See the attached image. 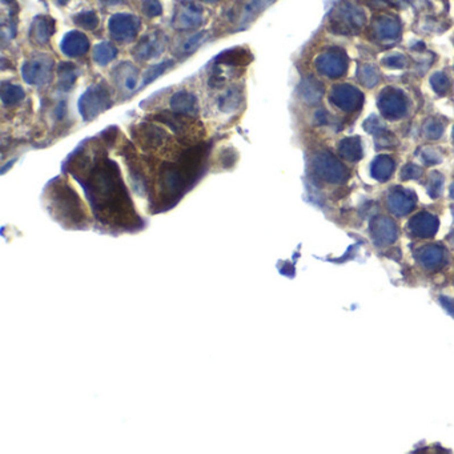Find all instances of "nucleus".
I'll list each match as a JSON object with an SVG mask.
<instances>
[{
  "mask_svg": "<svg viewBox=\"0 0 454 454\" xmlns=\"http://www.w3.org/2000/svg\"><path fill=\"white\" fill-rule=\"evenodd\" d=\"M78 76L79 71L76 66L71 63H62L58 68V88L60 91L68 92L75 86Z\"/></svg>",
  "mask_w": 454,
  "mask_h": 454,
  "instance_id": "22",
  "label": "nucleus"
},
{
  "mask_svg": "<svg viewBox=\"0 0 454 454\" xmlns=\"http://www.w3.org/2000/svg\"><path fill=\"white\" fill-rule=\"evenodd\" d=\"M204 36H205V34H203V32H200V34L195 35L193 38H191V39H189L188 42H187V43L184 44V47H183V48H184V51L185 52L195 51L196 48L199 47V44L201 43V42L204 40Z\"/></svg>",
  "mask_w": 454,
  "mask_h": 454,
  "instance_id": "41",
  "label": "nucleus"
},
{
  "mask_svg": "<svg viewBox=\"0 0 454 454\" xmlns=\"http://www.w3.org/2000/svg\"><path fill=\"white\" fill-rule=\"evenodd\" d=\"M449 241H450V243L454 245V229H453V232H451L450 235H449Z\"/></svg>",
  "mask_w": 454,
  "mask_h": 454,
  "instance_id": "45",
  "label": "nucleus"
},
{
  "mask_svg": "<svg viewBox=\"0 0 454 454\" xmlns=\"http://www.w3.org/2000/svg\"><path fill=\"white\" fill-rule=\"evenodd\" d=\"M358 80L361 82V84L365 87H368V88H372L378 83V71L376 70V67L374 66H362L358 70Z\"/></svg>",
  "mask_w": 454,
  "mask_h": 454,
  "instance_id": "29",
  "label": "nucleus"
},
{
  "mask_svg": "<svg viewBox=\"0 0 454 454\" xmlns=\"http://www.w3.org/2000/svg\"><path fill=\"white\" fill-rule=\"evenodd\" d=\"M439 304H441V305L446 309L447 313L451 314V316L454 317V301L453 300H450V298H447V297H442V296H441V297H439Z\"/></svg>",
  "mask_w": 454,
  "mask_h": 454,
  "instance_id": "42",
  "label": "nucleus"
},
{
  "mask_svg": "<svg viewBox=\"0 0 454 454\" xmlns=\"http://www.w3.org/2000/svg\"><path fill=\"white\" fill-rule=\"evenodd\" d=\"M332 103L342 111H354L360 108L364 100V95L354 87L349 84H341V86L333 87L332 94H330Z\"/></svg>",
  "mask_w": 454,
  "mask_h": 454,
  "instance_id": "8",
  "label": "nucleus"
},
{
  "mask_svg": "<svg viewBox=\"0 0 454 454\" xmlns=\"http://www.w3.org/2000/svg\"><path fill=\"white\" fill-rule=\"evenodd\" d=\"M338 152L349 161H357L362 157V147L360 137H346L338 145Z\"/></svg>",
  "mask_w": 454,
  "mask_h": 454,
  "instance_id": "25",
  "label": "nucleus"
},
{
  "mask_svg": "<svg viewBox=\"0 0 454 454\" xmlns=\"http://www.w3.org/2000/svg\"><path fill=\"white\" fill-rule=\"evenodd\" d=\"M415 257L418 259L419 264L423 268H435V266L445 264L447 255L445 249L437 247V245H426V247L419 248L415 252Z\"/></svg>",
  "mask_w": 454,
  "mask_h": 454,
  "instance_id": "16",
  "label": "nucleus"
},
{
  "mask_svg": "<svg viewBox=\"0 0 454 454\" xmlns=\"http://www.w3.org/2000/svg\"><path fill=\"white\" fill-rule=\"evenodd\" d=\"M203 2H207V3H216V2H219V0H203Z\"/></svg>",
  "mask_w": 454,
  "mask_h": 454,
  "instance_id": "47",
  "label": "nucleus"
},
{
  "mask_svg": "<svg viewBox=\"0 0 454 454\" xmlns=\"http://www.w3.org/2000/svg\"><path fill=\"white\" fill-rule=\"evenodd\" d=\"M374 31H376L377 36L382 40L395 39L399 34V23L394 18L381 16L374 23Z\"/></svg>",
  "mask_w": 454,
  "mask_h": 454,
  "instance_id": "21",
  "label": "nucleus"
},
{
  "mask_svg": "<svg viewBox=\"0 0 454 454\" xmlns=\"http://www.w3.org/2000/svg\"><path fill=\"white\" fill-rule=\"evenodd\" d=\"M324 92L325 90L322 83L317 79H314L313 76L304 78L298 86V96L308 106H314L321 102Z\"/></svg>",
  "mask_w": 454,
  "mask_h": 454,
  "instance_id": "13",
  "label": "nucleus"
},
{
  "mask_svg": "<svg viewBox=\"0 0 454 454\" xmlns=\"http://www.w3.org/2000/svg\"><path fill=\"white\" fill-rule=\"evenodd\" d=\"M26 94L24 90L18 84H11V83H4L2 87V94H0V99L3 102L4 106L12 107L19 104L22 100L24 99Z\"/></svg>",
  "mask_w": 454,
  "mask_h": 454,
  "instance_id": "26",
  "label": "nucleus"
},
{
  "mask_svg": "<svg viewBox=\"0 0 454 454\" xmlns=\"http://www.w3.org/2000/svg\"><path fill=\"white\" fill-rule=\"evenodd\" d=\"M104 4H108V6H114V4H122L124 3L126 0H102Z\"/></svg>",
  "mask_w": 454,
  "mask_h": 454,
  "instance_id": "44",
  "label": "nucleus"
},
{
  "mask_svg": "<svg viewBox=\"0 0 454 454\" xmlns=\"http://www.w3.org/2000/svg\"><path fill=\"white\" fill-rule=\"evenodd\" d=\"M378 108H380L381 114L384 115L386 119H395L402 118L406 114L407 102L403 94L397 88L388 87L385 88L378 96Z\"/></svg>",
  "mask_w": 454,
  "mask_h": 454,
  "instance_id": "5",
  "label": "nucleus"
},
{
  "mask_svg": "<svg viewBox=\"0 0 454 454\" xmlns=\"http://www.w3.org/2000/svg\"><path fill=\"white\" fill-rule=\"evenodd\" d=\"M200 23H201V10H199L196 6L185 7L175 19V24L183 30L197 27Z\"/></svg>",
  "mask_w": 454,
  "mask_h": 454,
  "instance_id": "24",
  "label": "nucleus"
},
{
  "mask_svg": "<svg viewBox=\"0 0 454 454\" xmlns=\"http://www.w3.org/2000/svg\"><path fill=\"white\" fill-rule=\"evenodd\" d=\"M384 64L390 68H403L406 66V59L403 58V55H393L385 58Z\"/></svg>",
  "mask_w": 454,
  "mask_h": 454,
  "instance_id": "39",
  "label": "nucleus"
},
{
  "mask_svg": "<svg viewBox=\"0 0 454 454\" xmlns=\"http://www.w3.org/2000/svg\"><path fill=\"white\" fill-rule=\"evenodd\" d=\"M114 100L106 83H96L88 87L86 92L80 96L78 103L79 112L86 122H92L94 119L106 112L112 107Z\"/></svg>",
  "mask_w": 454,
  "mask_h": 454,
  "instance_id": "2",
  "label": "nucleus"
},
{
  "mask_svg": "<svg viewBox=\"0 0 454 454\" xmlns=\"http://www.w3.org/2000/svg\"><path fill=\"white\" fill-rule=\"evenodd\" d=\"M370 235L377 245H389L397 240L398 229L393 220L378 216L370 221Z\"/></svg>",
  "mask_w": 454,
  "mask_h": 454,
  "instance_id": "9",
  "label": "nucleus"
},
{
  "mask_svg": "<svg viewBox=\"0 0 454 454\" xmlns=\"http://www.w3.org/2000/svg\"><path fill=\"white\" fill-rule=\"evenodd\" d=\"M443 132V126L439 122L434 120V119H429L425 126H423V133L426 135L427 139L435 140L438 139Z\"/></svg>",
  "mask_w": 454,
  "mask_h": 454,
  "instance_id": "32",
  "label": "nucleus"
},
{
  "mask_svg": "<svg viewBox=\"0 0 454 454\" xmlns=\"http://www.w3.org/2000/svg\"><path fill=\"white\" fill-rule=\"evenodd\" d=\"M442 185L443 177L438 172H431L430 176H429V188H427L430 197L437 199L442 192Z\"/></svg>",
  "mask_w": 454,
  "mask_h": 454,
  "instance_id": "31",
  "label": "nucleus"
},
{
  "mask_svg": "<svg viewBox=\"0 0 454 454\" xmlns=\"http://www.w3.org/2000/svg\"><path fill=\"white\" fill-rule=\"evenodd\" d=\"M114 78L118 84L124 88L126 91H135L137 86V78H139V71L133 64L122 63L116 70L112 72Z\"/></svg>",
  "mask_w": 454,
  "mask_h": 454,
  "instance_id": "17",
  "label": "nucleus"
},
{
  "mask_svg": "<svg viewBox=\"0 0 454 454\" xmlns=\"http://www.w3.org/2000/svg\"><path fill=\"white\" fill-rule=\"evenodd\" d=\"M430 84L435 94H438L439 96L446 95V92L450 88V82L443 72H435L430 78Z\"/></svg>",
  "mask_w": 454,
  "mask_h": 454,
  "instance_id": "30",
  "label": "nucleus"
},
{
  "mask_svg": "<svg viewBox=\"0 0 454 454\" xmlns=\"http://www.w3.org/2000/svg\"><path fill=\"white\" fill-rule=\"evenodd\" d=\"M314 64L320 74L332 79L342 76L348 68L346 56L341 50H329L325 54H321Z\"/></svg>",
  "mask_w": 454,
  "mask_h": 454,
  "instance_id": "6",
  "label": "nucleus"
},
{
  "mask_svg": "<svg viewBox=\"0 0 454 454\" xmlns=\"http://www.w3.org/2000/svg\"><path fill=\"white\" fill-rule=\"evenodd\" d=\"M364 128L366 132L373 133V135H378V133L386 131V128H385L384 124H382V123H381L380 120L374 116V115H372L370 118L365 120Z\"/></svg>",
  "mask_w": 454,
  "mask_h": 454,
  "instance_id": "35",
  "label": "nucleus"
},
{
  "mask_svg": "<svg viewBox=\"0 0 454 454\" xmlns=\"http://www.w3.org/2000/svg\"><path fill=\"white\" fill-rule=\"evenodd\" d=\"M84 191L92 216L110 232H137L145 221L137 213L130 189L116 161L100 147L83 143L63 164Z\"/></svg>",
  "mask_w": 454,
  "mask_h": 454,
  "instance_id": "1",
  "label": "nucleus"
},
{
  "mask_svg": "<svg viewBox=\"0 0 454 454\" xmlns=\"http://www.w3.org/2000/svg\"><path fill=\"white\" fill-rule=\"evenodd\" d=\"M451 137H453V140H454V127H453V132H451Z\"/></svg>",
  "mask_w": 454,
  "mask_h": 454,
  "instance_id": "49",
  "label": "nucleus"
},
{
  "mask_svg": "<svg viewBox=\"0 0 454 454\" xmlns=\"http://www.w3.org/2000/svg\"><path fill=\"white\" fill-rule=\"evenodd\" d=\"M55 60L50 55H35L24 62L22 76L30 86H47L54 78Z\"/></svg>",
  "mask_w": 454,
  "mask_h": 454,
  "instance_id": "3",
  "label": "nucleus"
},
{
  "mask_svg": "<svg viewBox=\"0 0 454 454\" xmlns=\"http://www.w3.org/2000/svg\"><path fill=\"white\" fill-rule=\"evenodd\" d=\"M58 2H59L60 4H66L67 2H68V0H58Z\"/></svg>",
  "mask_w": 454,
  "mask_h": 454,
  "instance_id": "48",
  "label": "nucleus"
},
{
  "mask_svg": "<svg viewBox=\"0 0 454 454\" xmlns=\"http://www.w3.org/2000/svg\"><path fill=\"white\" fill-rule=\"evenodd\" d=\"M451 212H453V216H454V208H451Z\"/></svg>",
  "mask_w": 454,
  "mask_h": 454,
  "instance_id": "50",
  "label": "nucleus"
},
{
  "mask_svg": "<svg viewBox=\"0 0 454 454\" xmlns=\"http://www.w3.org/2000/svg\"><path fill=\"white\" fill-rule=\"evenodd\" d=\"M75 23L87 30H94L98 26V16L95 15V12H83L76 18H74Z\"/></svg>",
  "mask_w": 454,
  "mask_h": 454,
  "instance_id": "33",
  "label": "nucleus"
},
{
  "mask_svg": "<svg viewBox=\"0 0 454 454\" xmlns=\"http://www.w3.org/2000/svg\"><path fill=\"white\" fill-rule=\"evenodd\" d=\"M376 136L378 147H390V145L395 144V137L391 133H389V131H384V132L378 133Z\"/></svg>",
  "mask_w": 454,
  "mask_h": 454,
  "instance_id": "40",
  "label": "nucleus"
},
{
  "mask_svg": "<svg viewBox=\"0 0 454 454\" xmlns=\"http://www.w3.org/2000/svg\"><path fill=\"white\" fill-rule=\"evenodd\" d=\"M364 23V14L360 8L352 7V6H344L341 7L337 12V26L338 30L337 31L350 32L358 30Z\"/></svg>",
  "mask_w": 454,
  "mask_h": 454,
  "instance_id": "12",
  "label": "nucleus"
},
{
  "mask_svg": "<svg viewBox=\"0 0 454 454\" xmlns=\"http://www.w3.org/2000/svg\"><path fill=\"white\" fill-rule=\"evenodd\" d=\"M172 66H173L172 60H164V62H161V63L149 67L148 70L144 72V75H143V83H141V86L145 87L148 86V84H151V83H153L157 78H160L161 75L164 74L169 67Z\"/></svg>",
  "mask_w": 454,
  "mask_h": 454,
  "instance_id": "28",
  "label": "nucleus"
},
{
  "mask_svg": "<svg viewBox=\"0 0 454 454\" xmlns=\"http://www.w3.org/2000/svg\"><path fill=\"white\" fill-rule=\"evenodd\" d=\"M265 6H268V0H253L252 3L248 4L247 8H245V11H244L243 23H245L248 20H251L252 18H253L257 12L261 11Z\"/></svg>",
  "mask_w": 454,
  "mask_h": 454,
  "instance_id": "34",
  "label": "nucleus"
},
{
  "mask_svg": "<svg viewBox=\"0 0 454 454\" xmlns=\"http://www.w3.org/2000/svg\"><path fill=\"white\" fill-rule=\"evenodd\" d=\"M438 229V219L427 212H419L409 220V231L417 237H433Z\"/></svg>",
  "mask_w": 454,
  "mask_h": 454,
  "instance_id": "10",
  "label": "nucleus"
},
{
  "mask_svg": "<svg viewBox=\"0 0 454 454\" xmlns=\"http://www.w3.org/2000/svg\"><path fill=\"white\" fill-rule=\"evenodd\" d=\"M421 173H422V169L419 167L414 164H407L401 171V179L402 180H414V179H418L421 176Z\"/></svg>",
  "mask_w": 454,
  "mask_h": 454,
  "instance_id": "37",
  "label": "nucleus"
},
{
  "mask_svg": "<svg viewBox=\"0 0 454 454\" xmlns=\"http://www.w3.org/2000/svg\"><path fill=\"white\" fill-rule=\"evenodd\" d=\"M143 11L145 15L157 16L161 14V4L157 0H147L143 4Z\"/></svg>",
  "mask_w": 454,
  "mask_h": 454,
  "instance_id": "38",
  "label": "nucleus"
},
{
  "mask_svg": "<svg viewBox=\"0 0 454 454\" xmlns=\"http://www.w3.org/2000/svg\"><path fill=\"white\" fill-rule=\"evenodd\" d=\"M54 32H55V22L47 16H39L34 22L31 36L36 43L46 44Z\"/></svg>",
  "mask_w": 454,
  "mask_h": 454,
  "instance_id": "20",
  "label": "nucleus"
},
{
  "mask_svg": "<svg viewBox=\"0 0 454 454\" xmlns=\"http://www.w3.org/2000/svg\"><path fill=\"white\" fill-rule=\"evenodd\" d=\"M314 118H316V120H317L318 124H325V123H326V118H328V115H326L325 111H317L316 115H314Z\"/></svg>",
  "mask_w": 454,
  "mask_h": 454,
  "instance_id": "43",
  "label": "nucleus"
},
{
  "mask_svg": "<svg viewBox=\"0 0 454 454\" xmlns=\"http://www.w3.org/2000/svg\"><path fill=\"white\" fill-rule=\"evenodd\" d=\"M90 48V42L86 35L82 32H70L64 36L62 42V52L70 58H79L83 56Z\"/></svg>",
  "mask_w": 454,
  "mask_h": 454,
  "instance_id": "15",
  "label": "nucleus"
},
{
  "mask_svg": "<svg viewBox=\"0 0 454 454\" xmlns=\"http://www.w3.org/2000/svg\"><path fill=\"white\" fill-rule=\"evenodd\" d=\"M163 48H164V46L161 42H159L157 38L147 36L137 44V47L133 51V55L139 60H148L160 55L163 52Z\"/></svg>",
  "mask_w": 454,
  "mask_h": 454,
  "instance_id": "19",
  "label": "nucleus"
},
{
  "mask_svg": "<svg viewBox=\"0 0 454 454\" xmlns=\"http://www.w3.org/2000/svg\"><path fill=\"white\" fill-rule=\"evenodd\" d=\"M394 171V161L386 155H380L374 159L370 167L372 176L378 181H386Z\"/></svg>",
  "mask_w": 454,
  "mask_h": 454,
  "instance_id": "23",
  "label": "nucleus"
},
{
  "mask_svg": "<svg viewBox=\"0 0 454 454\" xmlns=\"http://www.w3.org/2000/svg\"><path fill=\"white\" fill-rule=\"evenodd\" d=\"M415 197L409 191L394 189L388 195V208L391 213L397 216H403L414 208Z\"/></svg>",
  "mask_w": 454,
  "mask_h": 454,
  "instance_id": "14",
  "label": "nucleus"
},
{
  "mask_svg": "<svg viewBox=\"0 0 454 454\" xmlns=\"http://www.w3.org/2000/svg\"><path fill=\"white\" fill-rule=\"evenodd\" d=\"M118 56V50L110 43H100L94 48V60L99 66H107Z\"/></svg>",
  "mask_w": 454,
  "mask_h": 454,
  "instance_id": "27",
  "label": "nucleus"
},
{
  "mask_svg": "<svg viewBox=\"0 0 454 454\" xmlns=\"http://www.w3.org/2000/svg\"><path fill=\"white\" fill-rule=\"evenodd\" d=\"M169 107L176 114L192 116L199 112V102L196 95L187 90L177 91L169 99Z\"/></svg>",
  "mask_w": 454,
  "mask_h": 454,
  "instance_id": "11",
  "label": "nucleus"
},
{
  "mask_svg": "<svg viewBox=\"0 0 454 454\" xmlns=\"http://www.w3.org/2000/svg\"><path fill=\"white\" fill-rule=\"evenodd\" d=\"M244 92L239 87H231L224 92L217 100L219 110L224 114H232L236 110H239L240 106L243 104Z\"/></svg>",
  "mask_w": 454,
  "mask_h": 454,
  "instance_id": "18",
  "label": "nucleus"
},
{
  "mask_svg": "<svg viewBox=\"0 0 454 454\" xmlns=\"http://www.w3.org/2000/svg\"><path fill=\"white\" fill-rule=\"evenodd\" d=\"M421 156H422V160L425 161V164L431 165V164H438L439 161L442 160V157L439 155V152L437 149L430 148V147H427L422 151L421 153Z\"/></svg>",
  "mask_w": 454,
  "mask_h": 454,
  "instance_id": "36",
  "label": "nucleus"
},
{
  "mask_svg": "<svg viewBox=\"0 0 454 454\" xmlns=\"http://www.w3.org/2000/svg\"><path fill=\"white\" fill-rule=\"evenodd\" d=\"M314 175L326 183H344L348 179V169L328 152L317 153L312 160Z\"/></svg>",
  "mask_w": 454,
  "mask_h": 454,
  "instance_id": "4",
  "label": "nucleus"
},
{
  "mask_svg": "<svg viewBox=\"0 0 454 454\" xmlns=\"http://www.w3.org/2000/svg\"><path fill=\"white\" fill-rule=\"evenodd\" d=\"M140 22L132 15L119 14L111 18L110 32L119 42H131L136 38Z\"/></svg>",
  "mask_w": 454,
  "mask_h": 454,
  "instance_id": "7",
  "label": "nucleus"
},
{
  "mask_svg": "<svg viewBox=\"0 0 454 454\" xmlns=\"http://www.w3.org/2000/svg\"><path fill=\"white\" fill-rule=\"evenodd\" d=\"M450 197L454 199V183L450 185Z\"/></svg>",
  "mask_w": 454,
  "mask_h": 454,
  "instance_id": "46",
  "label": "nucleus"
}]
</instances>
